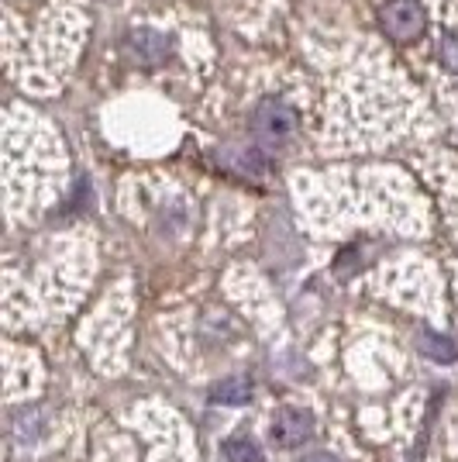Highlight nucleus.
Returning a JSON list of instances; mask_svg holds the SVG:
<instances>
[{
  "instance_id": "nucleus-7",
  "label": "nucleus",
  "mask_w": 458,
  "mask_h": 462,
  "mask_svg": "<svg viewBox=\"0 0 458 462\" xmlns=\"http://www.w3.org/2000/svg\"><path fill=\"white\" fill-rule=\"evenodd\" d=\"M417 348L427 356V359H435V363H455L458 359V346L448 338V335H438V331H427V328H420L417 331Z\"/></svg>"
},
{
  "instance_id": "nucleus-8",
  "label": "nucleus",
  "mask_w": 458,
  "mask_h": 462,
  "mask_svg": "<svg viewBox=\"0 0 458 462\" xmlns=\"http://www.w3.org/2000/svg\"><path fill=\"white\" fill-rule=\"evenodd\" d=\"M210 401L214 404H224V407H242L252 401V380L249 376H228L221 383L210 390Z\"/></svg>"
},
{
  "instance_id": "nucleus-3",
  "label": "nucleus",
  "mask_w": 458,
  "mask_h": 462,
  "mask_svg": "<svg viewBox=\"0 0 458 462\" xmlns=\"http://www.w3.org/2000/svg\"><path fill=\"white\" fill-rule=\"evenodd\" d=\"M124 52L138 66L155 69V66H162L172 56V39L162 35V32H152V28H134V32H128V39H124Z\"/></svg>"
},
{
  "instance_id": "nucleus-9",
  "label": "nucleus",
  "mask_w": 458,
  "mask_h": 462,
  "mask_svg": "<svg viewBox=\"0 0 458 462\" xmlns=\"http://www.w3.org/2000/svg\"><path fill=\"white\" fill-rule=\"evenodd\" d=\"M221 452H224V459L228 462H266L262 445L255 442L252 435H231V439H224Z\"/></svg>"
},
{
  "instance_id": "nucleus-1",
  "label": "nucleus",
  "mask_w": 458,
  "mask_h": 462,
  "mask_svg": "<svg viewBox=\"0 0 458 462\" xmlns=\"http://www.w3.org/2000/svg\"><path fill=\"white\" fill-rule=\"evenodd\" d=\"M297 135V111L283 97H262L252 111V138L262 152H283Z\"/></svg>"
},
{
  "instance_id": "nucleus-5",
  "label": "nucleus",
  "mask_w": 458,
  "mask_h": 462,
  "mask_svg": "<svg viewBox=\"0 0 458 462\" xmlns=\"http://www.w3.org/2000/svg\"><path fill=\"white\" fill-rule=\"evenodd\" d=\"M217 162L228 170V173L242 176V180H262L269 173V162L262 149H238V145H224L217 152Z\"/></svg>"
},
{
  "instance_id": "nucleus-6",
  "label": "nucleus",
  "mask_w": 458,
  "mask_h": 462,
  "mask_svg": "<svg viewBox=\"0 0 458 462\" xmlns=\"http://www.w3.org/2000/svg\"><path fill=\"white\" fill-rule=\"evenodd\" d=\"M11 424H14V439H18V442H35V439L45 435V428H49V414H45L41 407L28 404L14 414Z\"/></svg>"
},
{
  "instance_id": "nucleus-2",
  "label": "nucleus",
  "mask_w": 458,
  "mask_h": 462,
  "mask_svg": "<svg viewBox=\"0 0 458 462\" xmlns=\"http://www.w3.org/2000/svg\"><path fill=\"white\" fill-rule=\"evenodd\" d=\"M382 32L397 45H410L427 32V11L420 0H386L380 11Z\"/></svg>"
},
{
  "instance_id": "nucleus-10",
  "label": "nucleus",
  "mask_w": 458,
  "mask_h": 462,
  "mask_svg": "<svg viewBox=\"0 0 458 462\" xmlns=\"http://www.w3.org/2000/svg\"><path fill=\"white\" fill-rule=\"evenodd\" d=\"M438 62L448 73H458V32H444L438 42Z\"/></svg>"
},
{
  "instance_id": "nucleus-4",
  "label": "nucleus",
  "mask_w": 458,
  "mask_h": 462,
  "mask_svg": "<svg viewBox=\"0 0 458 462\" xmlns=\"http://www.w3.org/2000/svg\"><path fill=\"white\" fill-rule=\"evenodd\" d=\"M314 435V414L304 407H279L272 418V442L279 448H300Z\"/></svg>"
},
{
  "instance_id": "nucleus-11",
  "label": "nucleus",
  "mask_w": 458,
  "mask_h": 462,
  "mask_svg": "<svg viewBox=\"0 0 458 462\" xmlns=\"http://www.w3.org/2000/svg\"><path fill=\"white\" fill-rule=\"evenodd\" d=\"M304 462H338L334 456H327V452H314V456H307Z\"/></svg>"
}]
</instances>
